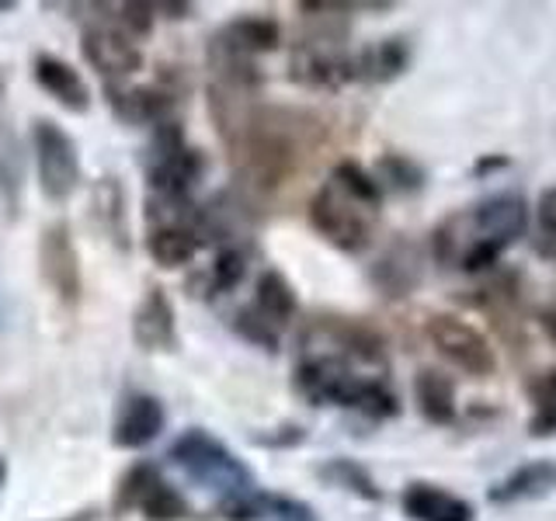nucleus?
Returning a JSON list of instances; mask_svg holds the SVG:
<instances>
[{"mask_svg":"<svg viewBox=\"0 0 556 521\" xmlns=\"http://www.w3.org/2000/svg\"><path fill=\"white\" fill-rule=\"evenodd\" d=\"M320 118L300 109H275V104H257L251 122L230 147L237 181L248 195H271L282 188L303 156L320 143Z\"/></svg>","mask_w":556,"mask_h":521,"instance_id":"f257e3e1","label":"nucleus"},{"mask_svg":"<svg viewBox=\"0 0 556 521\" xmlns=\"http://www.w3.org/2000/svg\"><path fill=\"white\" fill-rule=\"evenodd\" d=\"M529 230L526 199L515 191H501L486 202L473 205L469 213L448 216L431 237L434 257L448 268H463L466 275L491 271L501 254L518 243Z\"/></svg>","mask_w":556,"mask_h":521,"instance_id":"f03ea898","label":"nucleus"},{"mask_svg":"<svg viewBox=\"0 0 556 521\" xmlns=\"http://www.w3.org/2000/svg\"><path fill=\"white\" fill-rule=\"evenodd\" d=\"M295 390L309 404H334L352 407L372 421H387L400 414V399L390 390V382L382 376H358L352 361L306 352L303 361L295 365Z\"/></svg>","mask_w":556,"mask_h":521,"instance_id":"7ed1b4c3","label":"nucleus"},{"mask_svg":"<svg viewBox=\"0 0 556 521\" xmlns=\"http://www.w3.org/2000/svg\"><path fill=\"white\" fill-rule=\"evenodd\" d=\"M167 456L191 483L219 494L223 500H233L254 491L251 469L243 466L216 434H208L202 428H188L181 439L170 445Z\"/></svg>","mask_w":556,"mask_h":521,"instance_id":"20e7f679","label":"nucleus"},{"mask_svg":"<svg viewBox=\"0 0 556 521\" xmlns=\"http://www.w3.org/2000/svg\"><path fill=\"white\" fill-rule=\"evenodd\" d=\"M376 216L372 208H365L334 181H324L317 195L309 199V226L317 230L330 247L344 254H362L372 247L376 237Z\"/></svg>","mask_w":556,"mask_h":521,"instance_id":"39448f33","label":"nucleus"},{"mask_svg":"<svg viewBox=\"0 0 556 521\" xmlns=\"http://www.w3.org/2000/svg\"><path fill=\"white\" fill-rule=\"evenodd\" d=\"M31 153H35V178L39 191L49 202H66L80 188V153L74 136L52 118H39L31 126Z\"/></svg>","mask_w":556,"mask_h":521,"instance_id":"423d86ee","label":"nucleus"},{"mask_svg":"<svg viewBox=\"0 0 556 521\" xmlns=\"http://www.w3.org/2000/svg\"><path fill=\"white\" fill-rule=\"evenodd\" d=\"M289 77L309 91H338V87L358 80L355 56L344 49L341 31H317L292 46Z\"/></svg>","mask_w":556,"mask_h":521,"instance_id":"0eeeda50","label":"nucleus"},{"mask_svg":"<svg viewBox=\"0 0 556 521\" xmlns=\"http://www.w3.org/2000/svg\"><path fill=\"white\" fill-rule=\"evenodd\" d=\"M425 334L434 344V352L456 365V369H463L466 376H473V379L494 376L497 355L491 341H486L473 323L452 317V313H431L425 320Z\"/></svg>","mask_w":556,"mask_h":521,"instance_id":"6e6552de","label":"nucleus"},{"mask_svg":"<svg viewBox=\"0 0 556 521\" xmlns=\"http://www.w3.org/2000/svg\"><path fill=\"white\" fill-rule=\"evenodd\" d=\"M320 355H334L352 365H372L387 369V344L369 323L348 320V317H317L303 334V347H317Z\"/></svg>","mask_w":556,"mask_h":521,"instance_id":"1a4fd4ad","label":"nucleus"},{"mask_svg":"<svg viewBox=\"0 0 556 521\" xmlns=\"http://www.w3.org/2000/svg\"><path fill=\"white\" fill-rule=\"evenodd\" d=\"M39 271H42V282L52 289V295L74 309L84 295V271H80V254H77V243L70 226L60 223H49L42 230L39 240Z\"/></svg>","mask_w":556,"mask_h":521,"instance_id":"9d476101","label":"nucleus"},{"mask_svg":"<svg viewBox=\"0 0 556 521\" xmlns=\"http://www.w3.org/2000/svg\"><path fill=\"white\" fill-rule=\"evenodd\" d=\"M80 56L109 84H115V80L122 84L126 77H132L136 69H143V52H139L136 39H129V35L115 25V17L112 22H94L84 28Z\"/></svg>","mask_w":556,"mask_h":521,"instance_id":"9b49d317","label":"nucleus"},{"mask_svg":"<svg viewBox=\"0 0 556 521\" xmlns=\"http://www.w3.org/2000/svg\"><path fill=\"white\" fill-rule=\"evenodd\" d=\"M109 94V109L115 118L129 122V126H164L174 115V101L178 94L167 91V87L153 84V87H126V84H109L104 87Z\"/></svg>","mask_w":556,"mask_h":521,"instance_id":"f8f14e48","label":"nucleus"},{"mask_svg":"<svg viewBox=\"0 0 556 521\" xmlns=\"http://www.w3.org/2000/svg\"><path fill=\"white\" fill-rule=\"evenodd\" d=\"M132 341L143 352H174L178 347V317L161 285H150L132 313Z\"/></svg>","mask_w":556,"mask_h":521,"instance_id":"ddd939ff","label":"nucleus"},{"mask_svg":"<svg viewBox=\"0 0 556 521\" xmlns=\"http://www.w3.org/2000/svg\"><path fill=\"white\" fill-rule=\"evenodd\" d=\"M167 414L164 404L150 393H132L122 399V407L115 414L112 424V445L115 448H143L156 442V434L164 431Z\"/></svg>","mask_w":556,"mask_h":521,"instance_id":"4468645a","label":"nucleus"},{"mask_svg":"<svg viewBox=\"0 0 556 521\" xmlns=\"http://www.w3.org/2000/svg\"><path fill=\"white\" fill-rule=\"evenodd\" d=\"M0 202H4L11 219L22 216V202H25V153H22V143H17L14 122H11V112H8L4 84H0Z\"/></svg>","mask_w":556,"mask_h":521,"instance_id":"2eb2a0df","label":"nucleus"},{"mask_svg":"<svg viewBox=\"0 0 556 521\" xmlns=\"http://www.w3.org/2000/svg\"><path fill=\"white\" fill-rule=\"evenodd\" d=\"M421 275H425L421 251H417L410 240H396L387 247V254L376 260L372 282L382 289V295H390V300H404V295H410L421 285Z\"/></svg>","mask_w":556,"mask_h":521,"instance_id":"dca6fc26","label":"nucleus"},{"mask_svg":"<svg viewBox=\"0 0 556 521\" xmlns=\"http://www.w3.org/2000/svg\"><path fill=\"white\" fill-rule=\"evenodd\" d=\"M219 511L226 521H317L309 504L282 494H265V491H251L243 497L223 500Z\"/></svg>","mask_w":556,"mask_h":521,"instance_id":"f3484780","label":"nucleus"},{"mask_svg":"<svg viewBox=\"0 0 556 521\" xmlns=\"http://www.w3.org/2000/svg\"><path fill=\"white\" fill-rule=\"evenodd\" d=\"M31 74H35V80H39L42 91H46L52 101H60L66 112L84 115L87 109H91V91H87V84H84V77H80V69H74L66 60L42 52V56H35Z\"/></svg>","mask_w":556,"mask_h":521,"instance_id":"a211bd4d","label":"nucleus"},{"mask_svg":"<svg viewBox=\"0 0 556 521\" xmlns=\"http://www.w3.org/2000/svg\"><path fill=\"white\" fill-rule=\"evenodd\" d=\"M126 188L115 178H98L94 191H91V219L98 230L109 237L112 247H118L122 254H129L132 247V226H129V213H126Z\"/></svg>","mask_w":556,"mask_h":521,"instance_id":"6ab92c4d","label":"nucleus"},{"mask_svg":"<svg viewBox=\"0 0 556 521\" xmlns=\"http://www.w3.org/2000/svg\"><path fill=\"white\" fill-rule=\"evenodd\" d=\"M404 514L410 521H473V504L434 483H407Z\"/></svg>","mask_w":556,"mask_h":521,"instance_id":"aec40b11","label":"nucleus"},{"mask_svg":"<svg viewBox=\"0 0 556 521\" xmlns=\"http://www.w3.org/2000/svg\"><path fill=\"white\" fill-rule=\"evenodd\" d=\"M414 404L428 424H452L459 414L456 382L439 369H421L414 376Z\"/></svg>","mask_w":556,"mask_h":521,"instance_id":"412c9836","label":"nucleus"},{"mask_svg":"<svg viewBox=\"0 0 556 521\" xmlns=\"http://www.w3.org/2000/svg\"><path fill=\"white\" fill-rule=\"evenodd\" d=\"M556 486V466L539 459V462H526L518 466L511 476H504L497 486H491V500L494 504H518V500H535L549 494Z\"/></svg>","mask_w":556,"mask_h":521,"instance_id":"4be33fe9","label":"nucleus"},{"mask_svg":"<svg viewBox=\"0 0 556 521\" xmlns=\"http://www.w3.org/2000/svg\"><path fill=\"white\" fill-rule=\"evenodd\" d=\"M147 247L161 268H185L195 260V254L205 247V243L191 226H153Z\"/></svg>","mask_w":556,"mask_h":521,"instance_id":"5701e85b","label":"nucleus"},{"mask_svg":"<svg viewBox=\"0 0 556 521\" xmlns=\"http://www.w3.org/2000/svg\"><path fill=\"white\" fill-rule=\"evenodd\" d=\"M216 39L233 46L243 56H261V52H275L282 42V28L271 17H237V22L223 25Z\"/></svg>","mask_w":556,"mask_h":521,"instance_id":"b1692460","label":"nucleus"},{"mask_svg":"<svg viewBox=\"0 0 556 521\" xmlns=\"http://www.w3.org/2000/svg\"><path fill=\"white\" fill-rule=\"evenodd\" d=\"M261 317H265L271 327H289L295 309H300V303H295V289L289 285V278L282 271H265L257 278V289H254V303H251Z\"/></svg>","mask_w":556,"mask_h":521,"instance_id":"393cba45","label":"nucleus"},{"mask_svg":"<svg viewBox=\"0 0 556 521\" xmlns=\"http://www.w3.org/2000/svg\"><path fill=\"white\" fill-rule=\"evenodd\" d=\"M358 77L369 84H390L410 66V49L404 39H382L369 49H362L355 56Z\"/></svg>","mask_w":556,"mask_h":521,"instance_id":"a878e982","label":"nucleus"},{"mask_svg":"<svg viewBox=\"0 0 556 521\" xmlns=\"http://www.w3.org/2000/svg\"><path fill=\"white\" fill-rule=\"evenodd\" d=\"M529 396H532L529 434L532 439H553L556 434V369L535 376L529 386Z\"/></svg>","mask_w":556,"mask_h":521,"instance_id":"bb28decb","label":"nucleus"},{"mask_svg":"<svg viewBox=\"0 0 556 521\" xmlns=\"http://www.w3.org/2000/svg\"><path fill=\"white\" fill-rule=\"evenodd\" d=\"M330 181H334L344 195H352L355 202H362L365 208H372V213H379L382 205V188L376 181V174H369L362 164L355 161H341L334 164V170H330Z\"/></svg>","mask_w":556,"mask_h":521,"instance_id":"cd10ccee","label":"nucleus"},{"mask_svg":"<svg viewBox=\"0 0 556 521\" xmlns=\"http://www.w3.org/2000/svg\"><path fill=\"white\" fill-rule=\"evenodd\" d=\"M320 476H324L327 483L341 486V491L362 497V500H382L379 483L372 480L369 469L358 466L355 459H330L327 466H320Z\"/></svg>","mask_w":556,"mask_h":521,"instance_id":"c85d7f7f","label":"nucleus"},{"mask_svg":"<svg viewBox=\"0 0 556 521\" xmlns=\"http://www.w3.org/2000/svg\"><path fill=\"white\" fill-rule=\"evenodd\" d=\"M243 275H248V254H243L240 247H219L216 260L208 265L205 271V282H208V295L216 292H233Z\"/></svg>","mask_w":556,"mask_h":521,"instance_id":"c756f323","label":"nucleus"},{"mask_svg":"<svg viewBox=\"0 0 556 521\" xmlns=\"http://www.w3.org/2000/svg\"><path fill=\"white\" fill-rule=\"evenodd\" d=\"M139 511H143L147 521H185L191 514V504L174 491L170 483L156 480L153 491L143 497V504H139Z\"/></svg>","mask_w":556,"mask_h":521,"instance_id":"7c9ffc66","label":"nucleus"},{"mask_svg":"<svg viewBox=\"0 0 556 521\" xmlns=\"http://www.w3.org/2000/svg\"><path fill=\"white\" fill-rule=\"evenodd\" d=\"M161 480L156 476V466L153 462H136L126 476L118 480V491H115V514H126L132 508L143 504V497L153 491V483Z\"/></svg>","mask_w":556,"mask_h":521,"instance_id":"2f4dec72","label":"nucleus"},{"mask_svg":"<svg viewBox=\"0 0 556 521\" xmlns=\"http://www.w3.org/2000/svg\"><path fill=\"white\" fill-rule=\"evenodd\" d=\"M376 181H379V188H382V185H390V188H396V191H417V188L425 185V170L417 167L414 161H407V156L387 153V156H379Z\"/></svg>","mask_w":556,"mask_h":521,"instance_id":"473e14b6","label":"nucleus"},{"mask_svg":"<svg viewBox=\"0 0 556 521\" xmlns=\"http://www.w3.org/2000/svg\"><path fill=\"white\" fill-rule=\"evenodd\" d=\"M233 327H237V334H240V338H248L251 344L265 347V352H275V347H278V338H282V330L271 327V323H268L265 317H261V313H257L254 306L237 309Z\"/></svg>","mask_w":556,"mask_h":521,"instance_id":"72a5a7b5","label":"nucleus"},{"mask_svg":"<svg viewBox=\"0 0 556 521\" xmlns=\"http://www.w3.org/2000/svg\"><path fill=\"white\" fill-rule=\"evenodd\" d=\"M535 251L556 257V185L546 188L535 205Z\"/></svg>","mask_w":556,"mask_h":521,"instance_id":"f704fd0d","label":"nucleus"},{"mask_svg":"<svg viewBox=\"0 0 556 521\" xmlns=\"http://www.w3.org/2000/svg\"><path fill=\"white\" fill-rule=\"evenodd\" d=\"M115 25L129 35V39H143L153 31V4H118L112 8Z\"/></svg>","mask_w":556,"mask_h":521,"instance_id":"c9c22d12","label":"nucleus"},{"mask_svg":"<svg viewBox=\"0 0 556 521\" xmlns=\"http://www.w3.org/2000/svg\"><path fill=\"white\" fill-rule=\"evenodd\" d=\"M153 11H164L167 17H191L195 14V4H153Z\"/></svg>","mask_w":556,"mask_h":521,"instance_id":"e433bc0d","label":"nucleus"},{"mask_svg":"<svg viewBox=\"0 0 556 521\" xmlns=\"http://www.w3.org/2000/svg\"><path fill=\"white\" fill-rule=\"evenodd\" d=\"M56 521H98V511H77L70 518H56Z\"/></svg>","mask_w":556,"mask_h":521,"instance_id":"4c0bfd02","label":"nucleus"},{"mask_svg":"<svg viewBox=\"0 0 556 521\" xmlns=\"http://www.w3.org/2000/svg\"><path fill=\"white\" fill-rule=\"evenodd\" d=\"M4 483H8V462L0 459V494H4Z\"/></svg>","mask_w":556,"mask_h":521,"instance_id":"58836bf2","label":"nucleus"},{"mask_svg":"<svg viewBox=\"0 0 556 521\" xmlns=\"http://www.w3.org/2000/svg\"><path fill=\"white\" fill-rule=\"evenodd\" d=\"M14 4H11V0H0V11H11Z\"/></svg>","mask_w":556,"mask_h":521,"instance_id":"ea45409f","label":"nucleus"}]
</instances>
